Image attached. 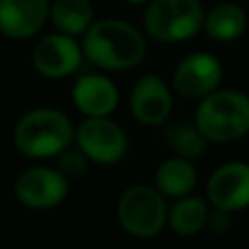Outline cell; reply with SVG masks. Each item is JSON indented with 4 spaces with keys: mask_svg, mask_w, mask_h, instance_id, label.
<instances>
[{
    "mask_svg": "<svg viewBox=\"0 0 249 249\" xmlns=\"http://www.w3.org/2000/svg\"><path fill=\"white\" fill-rule=\"evenodd\" d=\"M72 103L86 118L109 116L118 107V88L105 74H83L72 86Z\"/></svg>",
    "mask_w": 249,
    "mask_h": 249,
    "instance_id": "cell-13",
    "label": "cell"
},
{
    "mask_svg": "<svg viewBox=\"0 0 249 249\" xmlns=\"http://www.w3.org/2000/svg\"><path fill=\"white\" fill-rule=\"evenodd\" d=\"M210 225L214 232H225V230L230 228V212H225V210H216L214 208V212L210 214Z\"/></svg>",
    "mask_w": 249,
    "mask_h": 249,
    "instance_id": "cell-20",
    "label": "cell"
},
{
    "mask_svg": "<svg viewBox=\"0 0 249 249\" xmlns=\"http://www.w3.org/2000/svg\"><path fill=\"white\" fill-rule=\"evenodd\" d=\"M51 20L59 33L86 35L92 26L90 0H55L51 7Z\"/></svg>",
    "mask_w": 249,
    "mask_h": 249,
    "instance_id": "cell-17",
    "label": "cell"
},
{
    "mask_svg": "<svg viewBox=\"0 0 249 249\" xmlns=\"http://www.w3.org/2000/svg\"><path fill=\"white\" fill-rule=\"evenodd\" d=\"M197 186V168L193 160L186 158H173L164 160L155 171V188L171 199H179L190 195Z\"/></svg>",
    "mask_w": 249,
    "mask_h": 249,
    "instance_id": "cell-14",
    "label": "cell"
},
{
    "mask_svg": "<svg viewBox=\"0 0 249 249\" xmlns=\"http://www.w3.org/2000/svg\"><path fill=\"white\" fill-rule=\"evenodd\" d=\"M223 79L221 61L210 53H190L173 72V88L184 99H206L219 90Z\"/></svg>",
    "mask_w": 249,
    "mask_h": 249,
    "instance_id": "cell-8",
    "label": "cell"
},
{
    "mask_svg": "<svg viewBox=\"0 0 249 249\" xmlns=\"http://www.w3.org/2000/svg\"><path fill=\"white\" fill-rule=\"evenodd\" d=\"M129 107L138 123L146 127L162 124L171 116L173 94L171 88L158 77V74H144L136 81L129 96Z\"/></svg>",
    "mask_w": 249,
    "mask_h": 249,
    "instance_id": "cell-11",
    "label": "cell"
},
{
    "mask_svg": "<svg viewBox=\"0 0 249 249\" xmlns=\"http://www.w3.org/2000/svg\"><path fill=\"white\" fill-rule=\"evenodd\" d=\"M51 18L48 0H0V29L11 39H29Z\"/></svg>",
    "mask_w": 249,
    "mask_h": 249,
    "instance_id": "cell-12",
    "label": "cell"
},
{
    "mask_svg": "<svg viewBox=\"0 0 249 249\" xmlns=\"http://www.w3.org/2000/svg\"><path fill=\"white\" fill-rule=\"evenodd\" d=\"M127 2H131V4H142V2H151V0H127Z\"/></svg>",
    "mask_w": 249,
    "mask_h": 249,
    "instance_id": "cell-21",
    "label": "cell"
},
{
    "mask_svg": "<svg viewBox=\"0 0 249 249\" xmlns=\"http://www.w3.org/2000/svg\"><path fill=\"white\" fill-rule=\"evenodd\" d=\"M206 24L199 0H151L144 11V29L164 44L186 42Z\"/></svg>",
    "mask_w": 249,
    "mask_h": 249,
    "instance_id": "cell-5",
    "label": "cell"
},
{
    "mask_svg": "<svg viewBox=\"0 0 249 249\" xmlns=\"http://www.w3.org/2000/svg\"><path fill=\"white\" fill-rule=\"evenodd\" d=\"M116 219L121 228L133 238H153L168 225L166 197L155 186H129L118 197Z\"/></svg>",
    "mask_w": 249,
    "mask_h": 249,
    "instance_id": "cell-4",
    "label": "cell"
},
{
    "mask_svg": "<svg viewBox=\"0 0 249 249\" xmlns=\"http://www.w3.org/2000/svg\"><path fill=\"white\" fill-rule=\"evenodd\" d=\"M208 142L210 140L201 133L197 123L179 121L166 129V144L177 158H186V160L201 158L206 153Z\"/></svg>",
    "mask_w": 249,
    "mask_h": 249,
    "instance_id": "cell-18",
    "label": "cell"
},
{
    "mask_svg": "<svg viewBox=\"0 0 249 249\" xmlns=\"http://www.w3.org/2000/svg\"><path fill=\"white\" fill-rule=\"evenodd\" d=\"M77 146L90 158V162L112 166L127 153V133L109 116L86 118L77 127Z\"/></svg>",
    "mask_w": 249,
    "mask_h": 249,
    "instance_id": "cell-6",
    "label": "cell"
},
{
    "mask_svg": "<svg viewBox=\"0 0 249 249\" xmlns=\"http://www.w3.org/2000/svg\"><path fill=\"white\" fill-rule=\"evenodd\" d=\"M206 33L212 39L219 42H234L238 39L247 29V16L238 4L234 2H221L206 13V24H203Z\"/></svg>",
    "mask_w": 249,
    "mask_h": 249,
    "instance_id": "cell-16",
    "label": "cell"
},
{
    "mask_svg": "<svg viewBox=\"0 0 249 249\" xmlns=\"http://www.w3.org/2000/svg\"><path fill=\"white\" fill-rule=\"evenodd\" d=\"M210 203L216 210L238 212L249 208V164L225 162L210 175L206 186Z\"/></svg>",
    "mask_w": 249,
    "mask_h": 249,
    "instance_id": "cell-10",
    "label": "cell"
},
{
    "mask_svg": "<svg viewBox=\"0 0 249 249\" xmlns=\"http://www.w3.org/2000/svg\"><path fill=\"white\" fill-rule=\"evenodd\" d=\"M195 123L210 142H234L249 133V96L238 90H216L201 99Z\"/></svg>",
    "mask_w": 249,
    "mask_h": 249,
    "instance_id": "cell-3",
    "label": "cell"
},
{
    "mask_svg": "<svg viewBox=\"0 0 249 249\" xmlns=\"http://www.w3.org/2000/svg\"><path fill=\"white\" fill-rule=\"evenodd\" d=\"M83 46L74 42L72 35L53 33L42 37L33 48V66L46 79H64L81 66Z\"/></svg>",
    "mask_w": 249,
    "mask_h": 249,
    "instance_id": "cell-9",
    "label": "cell"
},
{
    "mask_svg": "<svg viewBox=\"0 0 249 249\" xmlns=\"http://www.w3.org/2000/svg\"><path fill=\"white\" fill-rule=\"evenodd\" d=\"M83 55L90 64L103 70H129L146 55L142 33L123 20H99L83 35Z\"/></svg>",
    "mask_w": 249,
    "mask_h": 249,
    "instance_id": "cell-1",
    "label": "cell"
},
{
    "mask_svg": "<svg viewBox=\"0 0 249 249\" xmlns=\"http://www.w3.org/2000/svg\"><path fill=\"white\" fill-rule=\"evenodd\" d=\"M77 129L70 118L55 107H35L26 112L13 129V142L22 155L33 160L57 158L72 146Z\"/></svg>",
    "mask_w": 249,
    "mask_h": 249,
    "instance_id": "cell-2",
    "label": "cell"
},
{
    "mask_svg": "<svg viewBox=\"0 0 249 249\" xmlns=\"http://www.w3.org/2000/svg\"><path fill=\"white\" fill-rule=\"evenodd\" d=\"M88 162H90V158H88L79 146L77 149L68 146L66 151H61V153L57 155V166L55 168L61 173V175L68 177V179H77V177H81L83 173L88 171Z\"/></svg>",
    "mask_w": 249,
    "mask_h": 249,
    "instance_id": "cell-19",
    "label": "cell"
},
{
    "mask_svg": "<svg viewBox=\"0 0 249 249\" xmlns=\"http://www.w3.org/2000/svg\"><path fill=\"white\" fill-rule=\"evenodd\" d=\"M210 214L208 210V201L195 195H186L173 201L168 206V228L177 234V236H197L208 223H210Z\"/></svg>",
    "mask_w": 249,
    "mask_h": 249,
    "instance_id": "cell-15",
    "label": "cell"
},
{
    "mask_svg": "<svg viewBox=\"0 0 249 249\" xmlns=\"http://www.w3.org/2000/svg\"><path fill=\"white\" fill-rule=\"evenodd\" d=\"M70 179L61 175L57 168L33 166L18 175L13 184V195L26 208L33 210H48L55 208L68 197Z\"/></svg>",
    "mask_w": 249,
    "mask_h": 249,
    "instance_id": "cell-7",
    "label": "cell"
}]
</instances>
